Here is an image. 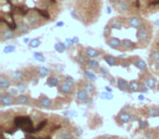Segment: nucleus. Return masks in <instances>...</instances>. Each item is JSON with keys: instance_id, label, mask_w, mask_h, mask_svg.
<instances>
[{"instance_id": "f257e3e1", "label": "nucleus", "mask_w": 159, "mask_h": 139, "mask_svg": "<svg viewBox=\"0 0 159 139\" xmlns=\"http://www.w3.org/2000/svg\"><path fill=\"white\" fill-rule=\"evenodd\" d=\"M63 10L64 0H0V26L19 37L57 21Z\"/></svg>"}, {"instance_id": "f03ea898", "label": "nucleus", "mask_w": 159, "mask_h": 139, "mask_svg": "<svg viewBox=\"0 0 159 139\" xmlns=\"http://www.w3.org/2000/svg\"><path fill=\"white\" fill-rule=\"evenodd\" d=\"M104 0H64L66 9L73 20L84 26H91L102 16Z\"/></svg>"}, {"instance_id": "7ed1b4c3", "label": "nucleus", "mask_w": 159, "mask_h": 139, "mask_svg": "<svg viewBox=\"0 0 159 139\" xmlns=\"http://www.w3.org/2000/svg\"><path fill=\"white\" fill-rule=\"evenodd\" d=\"M120 15H139L147 18L159 12V0H108Z\"/></svg>"}, {"instance_id": "20e7f679", "label": "nucleus", "mask_w": 159, "mask_h": 139, "mask_svg": "<svg viewBox=\"0 0 159 139\" xmlns=\"http://www.w3.org/2000/svg\"><path fill=\"white\" fill-rule=\"evenodd\" d=\"M139 80H141L142 82L145 83L146 86H147L149 89H152V90H155V91L159 90V82L157 80V78H155L148 71L141 72Z\"/></svg>"}, {"instance_id": "39448f33", "label": "nucleus", "mask_w": 159, "mask_h": 139, "mask_svg": "<svg viewBox=\"0 0 159 139\" xmlns=\"http://www.w3.org/2000/svg\"><path fill=\"white\" fill-rule=\"evenodd\" d=\"M14 123L18 128H21L27 132H35V128L33 127V122L29 116H18Z\"/></svg>"}, {"instance_id": "423d86ee", "label": "nucleus", "mask_w": 159, "mask_h": 139, "mask_svg": "<svg viewBox=\"0 0 159 139\" xmlns=\"http://www.w3.org/2000/svg\"><path fill=\"white\" fill-rule=\"evenodd\" d=\"M81 48H82V52L89 59H97L100 55L105 54V51L102 50V49H96L93 48V47H82V46H81Z\"/></svg>"}, {"instance_id": "0eeeda50", "label": "nucleus", "mask_w": 159, "mask_h": 139, "mask_svg": "<svg viewBox=\"0 0 159 139\" xmlns=\"http://www.w3.org/2000/svg\"><path fill=\"white\" fill-rule=\"evenodd\" d=\"M16 37V33L12 29H10L9 27L6 26H0V41L5 42L8 40H12Z\"/></svg>"}, {"instance_id": "6e6552de", "label": "nucleus", "mask_w": 159, "mask_h": 139, "mask_svg": "<svg viewBox=\"0 0 159 139\" xmlns=\"http://www.w3.org/2000/svg\"><path fill=\"white\" fill-rule=\"evenodd\" d=\"M58 90L63 96H72L74 93V86L64 82V80H62L59 84V86H58Z\"/></svg>"}, {"instance_id": "1a4fd4ad", "label": "nucleus", "mask_w": 159, "mask_h": 139, "mask_svg": "<svg viewBox=\"0 0 159 139\" xmlns=\"http://www.w3.org/2000/svg\"><path fill=\"white\" fill-rule=\"evenodd\" d=\"M16 103V98L8 95L6 91H1V93H0V104H1V106H10Z\"/></svg>"}, {"instance_id": "9d476101", "label": "nucleus", "mask_w": 159, "mask_h": 139, "mask_svg": "<svg viewBox=\"0 0 159 139\" xmlns=\"http://www.w3.org/2000/svg\"><path fill=\"white\" fill-rule=\"evenodd\" d=\"M131 59H132V64L137 68V70H139L141 72L148 71L147 63H146V62L144 61L142 58L137 57V55H134V57H131Z\"/></svg>"}, {"instance_id": "9b49d317", "label": "nucleus", "mask_w": 159, "mask_h": 139, "mask_svg": "<svg viewBox=\"0 0 159 139\" xmlns=\"http://www.w3.org/2000/svg\"><path fill=\"white\" fill-rule=\"evenodd\" d=\"M105 41H106V44L108 45L110 48H112L113 50L122 51V40L120 39V38L111 36V37L105 39Z\"/></svg>"}, {"instance_id": "f8f14e48", "label": "nucleus", "mask_w": 159, "mask_h": 139, "mask_svg": "<svg viewBox=\"0 0 159 139\" xmlns=\"http://www.w3.org/2000/svg\"><path fill=\"white\" fill-rule=\"evenodd\" d=\"M80 87H82L83 89H85L91 96L95 95L96 93V86L94 85V82H91V80H86V78L80 82Z\"/></svg>"}, {"instance_id": "ddd939ff", "label": "nucleus", "mask_w": 159, "mask_h": 139, "mask_svg": "<svg viewBox=\"0 0 159 139\" xmlns=\"http://www.w3.org/2000/svg\"><path fill=\"white\" fill-rule=\"evenodd\" d=\"M12 84H13V80H11V77H9L3 73L0 75V89H1V91H7L12 86Z\"/></svg>"}, {"instance_id": "4468645a", "label": "nucleus", "mask_w": 159, "mask_h": 139, "mask_svg": "<svg viewBox=\"0 0 159 139\" xmlns=\"http://www.w3.org/2000/svg\"><path fill=\"white\" fill-rule=\"evenodd\" d=\"M92 96L87 93L85 89H83L82 87H80L79 90L76 91V96H75V99H76L77 103H85L87 100L91 98Z\"/></svg>"}, {"instance_id": "2eb2a0df", "label": "nucleus", "mask_w": 159, "mask_h": 139, "mask_svg": "<svg viewBox=\"0 0 159 139\" xmlns=\"http://www.w3.org/2000/svg\"><path fill=\"white\" fill-rule=\"evenodd\" d=\"M37 103L38 106H40L43 109H47V110H49V109H51L53 106V101L45 95H40V97L37 100Z\"/></svg>"}, {"instance_id": "dca6fc26", "label": "nucleus", "mask_w": 159, "mask_h": 139, "mask_svg": "<svg viewBox=\"0 0 159 139\" xmlns=\"http://www.w3.org/2000/svg\"><path fill=\"white\" fill-rule=\"evenodd\" d=\"M139 48V44L134 42L133 40L129 38H123L122 39V51H133Z\"/></svg>"}, {"instance_id": "f3484780", "label": "nucleus", "mask_w": 159, "mask_h": 139, "mask_svg": "<svg viewBox=\"0 0 159 139\" xmlns=\"http://www.w3.org/2000/svg\"><path fill=\"white\" fill-rule=\"evenodd\" d=\"M102 59L110 66H119L120 62H121V58L120 57H115L112 54H106V53L102 55Z\"/></svg>"}, {"instance_id": "a211bd4d", "label": "nucleus", "mask_w": 159, "mask_h": 139, "mask_svg": "<svg viewBox=\"0 0 159 139\" xmlns=\"http://www.w3.org/2000/svg\"><path fill=\"white\" fill-rule=\"evenodd\" d=\"M131 116H132V114H130L128 111L122 110V111H120L119 114L117 115L116 119H117V122L119 124H126L131 121Z\"/></svg>"}, {"instance_id": "6ab92c4d", "label": "nucleus", "mask_w": 159, "mask_h": 139, "mask_svg": "<svg viewBox=\"0 0 159 139\" xmlns=\"http://www.w3.org/2000/svg\"><path fill=\"white\" fill-rule=\"evenodd\" d=\"M73 60H74V61L76 62V63L79 64L80 66H82V67H85V65H86L87 61H89V58H87L86 55H85L84 53L82 52V50H81L80 52L76 53V55H75V57L73 58Z\"/></svg>"}, {"instance_id": "aec40b11", "label": "nucleus", "mask_w": 159, "mask_h": 139, "mask_svg": "<svg viewBox=\"0 0 159 139\" xmlns=\"http://www.w3.org/2000/svg\"><path fill=\"white\" fill-rule=\"evenodd\" d=\"M117 87L119 88V90L123 91V93H130V83L124 78H117Z\"/></svg>"}, {"instance_id": "412c9836", "label": "nucleus", "mask_w": 159, "mask_h": 139, "mask_svg": "<svg viewBox=\"0 0 159 139\" xmlns=\"http://www.w3.org/2000/svg\"><path fill=\"white\" fill-rule=\"evenodd\" d=\"M60 78L59 76L55 75V74H50L47 78V82H46V85L49 87H58L60 84Z\"/></svg>"}, {"instance_id": "4be33fe9", "label": "nucleus", "mask_w": 159, "mask_h": 139, "mask_svg": "<svg viewBox=\"0 0 159 139\" xmlns=\"http://www.w3.org/2000/svg\"><path fill=\"white\" fill-rule=\"evenodd\" d=\"M16 104H30L31 103V97L27 93H21L16 98Z\"/></svg>"}, {"instance_id": "5701e85b", "label": "nucleus", "mask_w": 159, "mask_h": 139, "mask_svg": "<svg viewBox=\"0 0 159 139\" xmlns=\"http://www.w3.org/2000/svg\"><path fill=\"white\" fill-rule=\"evenodd\" d=\"M85 67H87V68H89V70H93V71L97 72L98 70L102 67V66H100L99 61H97L96 59H89V61H87ZM83 68H84V67H83Z\"/></svg>"}, {"instance_id": "b1692460", "label": "nucleus", "mask_w": 159, "mask_h": 139, "mask_svg": "<svg viewBox=\"0 0 159 139\" xmlns=\"http://www.w3.org/2000/svg\"><path fill=\"white\" fill-rule=\"evenodd\" d=\"M36 74H37L38 77H47L51 74V71L48 67H45V66H37L36 67Z\"/></svg>"}, {"instance_id": "393cba45", "label": "nucleus", "mask_w": 159, "mask_h": 139, "mask_svg": "<svg viewBox=\"0 0 159 139\" xmlns=\"http://www.w3.org/2000/svg\"><path fill=\"white\" fill-rule=\"evenodd\" d=\"M74 135H73L72 130L69 132L68 129H61L58 132V139H73Z\"/></svg>"}, {"instance_id": "a878e982", "label": "nucleus", "mask_w": 159, "mask_h": 139, "mask_svg": "<svg viewBox=\"0 0 159 139\" xmlns=\"http://www.w3.org/2000/svg\"><path fill=\"white\" fill-rule=\"evenodd\" d=\"M83 75H84V78L91 80V82H95L97 80V75L93 71H89V70H87L85 67L83 68Z\"/></svg>"}, {"instance_id": "bb28decb", "label": "nucleus", "mask_w": 159, "mask_h": 139, "mask_svg": "<svg viewBox=\"0 0 159 139\" xmlns=\"http://www.w3.org/2000/svg\"><path fill=\"white\" fill-rule=\"evenodd\" d=\"M139 86H141V80H131L130 82V93H139Z\"/></svg>"}, {"instance_id": "cd10ccee", "label": "nucleus", "mask_w": 159, "mask_h": 139, "mask_svg": "<svg viewBox=\"0 0 159 139\" xmlns=\"http://www.w3.org/2000/svg\"><path fill=\"white\" fill-rule=\"evenodd\" d=\"M146 116L147 117H157L159 116L158 113V108H155V106H150L147 109V113H146Z\"/></svg>"}, {"instance_id": "c85d7f7f", "label": "nucleus", "mask_w": 159, "mask_h": 139, "mask_svg": "<svg viewBox=\"0 0 159 139\" xmlns=\"http://www.w3.org/2000/svg\"><path fill=\"white\" fill-rule=\"evenodd\" d=\"M16 87L18 88V90L20 91L21 93H24L25 91H26V89H27V84H26V82L22 80V82L16 83Z\"/></svg>"}, {"instance_id": "c756f323", "label": "nucleus", "mask_w": 159, "mask_h": 139, "mask_svg": "<svg viewBox=\"0 0 159 139\" xmlns=\"http://www.w3.org/2000/svg\"><path fill=\"white\" fill-rule=\"evenodd\" d=\"M97 73L99 74L102 77H104V78H107V80H110L111 78V76H110V73H109V71H108V68H105V67H100L99 70L97 71Z\"/></svg>"}, {"instance_id": "7c9ffc66", "label": "nucleus", "mask_w": 159, "mask_h": 139, "mask_svg": "<svg viewBox=\"0 0 159 139\" xmlns=\"http://www.w3.org/2000/svg\"><path fill=\"white\" fill-rule=\"evenodd\" d=\"M66 44H64V42L57 41L55 44V50L57 51V52L62 53V52H64V51H66Z\"/></svg>"}, {"instance_id": "2f4dec72", "label": "nucleus", "mask_w": 159, "mask_h": 139, "mask_svg": "<svg viewBox=\"0 0 159 139\" xmlns=\"http://www.w3.org/2000/svg\"><path fill=\"white\" fill-rule=\"evenodd\" d=\"M29 46H30V48H32V49L38 48V47L40 46V39L39 38H34V39H31Z\"/></svg>"}, {"instance_id": "473e14b6", "label": "nucleus", "mask_w": 159, "mask_h": 139, "mask_svg": "<svg viewBox=\"0 0 159 139\" xmlns=\"http://www.w3.org/2000/svg\"><path fill=\"white\" fill-rule=\"evenodd\" d=\"M72 132H73V135H74V137L79 138V137H81L83 135V128L79 127V126H74V127L72 128Z\"/></svg>"}, {"instance_id": "72a5a7b5", "label": "nucleus", "mask_w": 159, "mask_h": 139, "mask_svg": "<svg viewBox=\"0 0 159 139\" xmlns=\"http://www.w3.org/2000/svg\"><path fill=\"white\" fill-rule=\"evenodd\" d=\"M6 93H7L8 95L11 96V97L16 98L19 96V93H20V91L18 90V88H16V87H10V88L8 89V90L6 91Z\"/></svg>"}, {"instance_id": "f704fd0d", "label": "nucleus", "mask_w": 159, "mask_h": 139, "mask_svg": "<svg viewBox=\"0 0 159 139\" xmlns=\"http://www.w3.org/2000/svg\"><path fill=\"white\" fill-rule=\"evenodd\" d=\"M100 99H104V100H112L113 99V95L112 93H109V91H102V93H100Z\"/></svg>"}, {"instance_id": "c9c22d12", "label": "nucleus", "mask_w": 159, "mask_h": 139, "mask_svg": "<svg viewBox=\"0 0 159 139\" xmlns=\"http://www.w3.org/2000/svg\"><path fill=\"white\" fill-rule=\"evenodd\" d=\"M102 35H104L105 39L111 37V35H112V29H111L108 25H106V26H105V28H104V32H102Z\"/></svg>"}, {"instance_id": "e433bc0d", "label": "nucleus", "mask_w": 159, "mask_h": 139, "mask_svg": "<svg viewBox=\"0 0 159 139\" xmlns=\"http://www.w3.org/2000/svg\"><path fill=\"white\" fill-rule=\"evenodd\" d=\"M33 57H34V59H35L36 61L45 62V57H44V54H43L42 52H37V51H35V52L33 53Z\"/></svg>"}, {"instance_id": "4c0bfd02", "label": "nucleus", "mask_w": 159, "mask_h": 139, "mask_svg": "<svg viewBox=\"0 0 159 139\" xmlns=\"http://www.w3.org/2000/svg\"><path fill=\"white\" fill-rule=\"evenodd\" d=\"M76 112L74 110H66L63 112V116L64 117H68V119H73V117L76 116Z\"/></svg>"}, {"instance_id": "58836bf2", "label": "nucleus", "mask_w": 159, "mask_h": 139, "mask_svg": "<svg viewBox=\"0 0 159 139\" xmlns=\"http://www.w3.org/2000/svg\"><path fill=\"white\" fill-rule=\"evenodd\" d=\"M144 137L146 139H156V134L152 130H145L144 132Z\"/></svg>"}, {"instance_id": "ea45409f", "label": "nucleus", "mask_w": 159, "mask_h": 139, "mask_svg": "<svg viewBox=\"0 0 159 139\" xmlns=\"http://www.w3.org/2000/svg\"><path fill=\"white\" fill-rule=\"evenodd\" d=\"M148 127H149V124H148L147 121H145V119H143V121H139V128L142 130H146L148 129Z\"/></svg>"}, {"instance_id": "a19ab883", "label": "nucleus", "mask_w": 159, "mask_h": 139, "mask_svg": "<svg viewBox=\"0 0 159 139\" xmlns=\"http://www.w3.org/2000/svg\"><path fill=\"white\" fill-rule=\"evenodd\" d=\"M16 47L13 46V45H7V46L3 48V52L5 53H13L16 51Z\"/></svg>"}, {"instance_id": "79ce46f5", "label": "nucleus", "mask_w": 159, "mask_h": 139, "mask_svg": "<svg viewBox=\"0 0 159 139\" xmlns=\"http://www.w3.org/2000/svg\"><path fill=\"white\" fill-rule=\"evenodd\" d=\"M47 123H48V121H47V119H44V121H40L39 123H38V125L36 126L35 132H40V130H42L43 128H44L45 126L47 125Z\"/></svg>"}, {"instance_id": "37998d69", "label": "nucleus", "mask_w": 159, "mask_h": 139, "mask_svg": "<svg viewBox=\"0 0 159 139\" xmlns=\"http://www.w3.org/2000/svg\"><path fill=\"white\" fill-rule=\"evenodd\" d=\"M148 90H149V88L146 86L145 83L141 80V86H139V93H148Z\"/></svg>"}, {"instance_id": "c03bdc74", "label": "nucleus", "mask_w": 159, "mask_h": 139, "mask_svg": "<svg viewBox=\"0 0 159 139\" xmlns=\"http://www.w3.org/2000/svg\"><path fill=\"white\" fill-rule=\"evenodd\" d=\"M62 80H64V82H66V83H69V84H71V85H73V86H75V80H74V78H73L72 76H69V75L63 76Z\"/></svg>"}, {"instance_id": "a18cd8bd", "label": "nucleus", "mask_w": 159, "mask_h": 139, "mask_svg": "<svg viewBox=\"0 0 159 139\" xmlns=\"http://www.w3.org/2000/svg\"><path fill=\"white\" fill-rule=\"evenodd\" d=\"M66 49H68V50H70V49L73 48L74 42H73L72 38H66Z\"/></svg>"}, {"instance_id": "49530a36", "label": "nucleus", "mask_w": 159, "mask_h": 139, "mask_svg": "<svg viewBox=\"0 0 159 139\" xmlns=\"http://www.w3.org/2000/svg\"><path fill=\"white\" fill-rule=\"evenodd\" d=\"M98 139H116V138H115V137H112V136H108V135H105V136L99 137Z\"/></svg>"}, {"instance_id": "de8ad7c7", "label": "nucleus", "mask_w": 159, "mask_h": 139, "mask_svg": "<svg viewBox=\"0 0 159 139\" xmlns=\"http://www.w3.org/2000/svg\"><path fill=\"white\" fill-rule=\"evenodd\" d=\"M145 93H139V101H144L145 100Z\"/></svg>"}, {"instance_id": "09e8293b", "label": "nucleus", "mask_w": 159, "mask_h": 139, "mask_svg": "<svg viewBox=\"0 0 159 139\" xmlns=\"http://www.w3.org/2000/svg\"><path fill=\"white\" fill-rule=\"evenodd\" d=\"M72 40H73V42H74V45H79L80 39H79L77 37H73V38H72Z\"/></svg>"}, {"instance_id": "8fccbe9b", "label": "nucleus", "mask_w": 159, "mask_h": 139, "mask_svg": "<svg viewBox=\"0 0 159 139\" xmlns=\"http://www.w3.org/2000/svg\"><path fill=\"white\" fill-rule=\"evenodd\" d=\"M105 90H106V91H109V93H111V91H112V89H111V87H110V86H106V87H105Z\"/></svg>"}, {"instance_id": "3c124183", "label": "nucleus", "mask_w": 159, "mask_h": 139, "mask_svg": "<svg viewBox=\"0 0 159 139\" xmlns=\"http://www.w3.org/2000/svg\"><path fill=\"white\" fill-rule=\"evenodd\" d=\"M62 25H63V23H62V22H61V23H58V26H59V27H60V26H62Z\"/></svg>"}, {"instance_id": "603ef678", "label": "nucleus", "mask_w": 159, "mask_h": 139, "mask_svg": "<svg viewBox=\"0 0 159 139\" xmlns=\"http://www.w3.org/2000/svg\"><path fill=\"white\" fill-rule=\"evenodd\" d=\"M156 130H159V126H157V128H156Z\"/></svg>"}, {"instance_id": "864d4df0", "label": "nucleus", "mask_w": 159, "mask_h": 139, "mask_svg": "<svg viewBox=\"0 0 159 139\" xmlns=\"http://www.w3.org/2000/svg\"><path fill=\"white\" fill-rule=\"evenodd\" d=\"M39 139H44V138H39ZM45 139H49V138H45Z\"/></svg>"}, {"instance_id": "5fc2aeb1", "label": "nucleus", "mask_w": 159, "mask_h": 139, "mask_svg": "<svg viewBox=\"0 0 159 139\" xmlns=\"http://www.w3.org/2000/svg\"><path fill=\"white\" fill-rule=\"evenodd\" d=\"M158 113H159V106H158Z\"/></svg>"}]
</instances>
